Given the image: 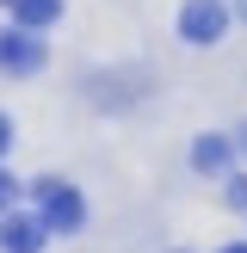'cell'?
Masks as SVG:
<instances>
[{"label":"cell","mask_w":247,"mask_h":253,"mask_svg":"<svg viewBox=\"0 0 247 253\" xmlns=\"http://www.w3.org/2000/svg\"><path fill=\"white\" fill-rule=\"evenodd\" d=\"M0 68L6 74H37L43 68V43H37L31 31H6L0 37Z\"/></svg>","instance_id":"obj_3"},{"label":"cell","mask_w":247,"mask_h":253,"mask_svg":"<svg viewBox=\"0 0 247 253\" xmlns=\"http://www.w3.org/2000/svg\"><path fill=\"white\" fill-rule=\"evenodd\" d=\"M222 31H229V6L222 0H185V12H179V37L185 43H216Z\"/></svg>","instance_id":"obj_1"},{"label":"cell","mask_w":247,"mask_h":253,"mask_svg":"<svg viewBox=\"0 0 247 253\" xmlns=\"http://www.w3.org/2000/svg\"><path fill=\"white\" fill-rule=\"evenodd\" d=\"M222 253H247V241H235V247H222Z\"/></svg>","instance_id":"obj_9"},{"label":"cell","mask_w":247,"mask_h":253,"mask_svg":"<svg viewBox=\"0 0 247 253\" xmlns=\"http://www.w3.org/2000/svg\"><path fill=\"white\" fill-rule=\"evenodd\" d=\"M12 19L25 25V31H37V25H56L62 19V0H6Z\"/></svg>","instance_id":"obj_5"},{"label":"cell","mask_w":247,"mask_h":253,"mask_svg":"<svg viewBox=\"0 0 247 253\" xmlns=\"http://www.w3.org/2000/svg\"><path fill=\"white\" fill-rule=\"evenodd\" d=\"M192 167H198V173H222V167H229V142H222V136H198Z\"/></svg>","instance_id":"obj_6"},{"label":"cell","mask_w":247,"mask_h":253,"mask_svg":"<svg viewBox=\"0 0 247 253\" xmlns=\"http://www.w3.org/2000/svg\"><path fill=\"white\" fill-rule=\"evenodd\" d=\"M6 142H12V124H6V118H0V155H6Z\"/></svg>","instance_id":"obj_8"},{"label":"cell","mask_w":247,"mask_h":253,"mask_svg":"<svg viewBox=\"0 0 247 253\" xmlns=\"http://www.w3.org/2000/svg\"><path fill=\"white\" fill-rule=\"evenodd\" d=\"M241 148H247V130H241Z\"/></svg>","instance_id":"obj_10"},{"label":"cell","mask_w":247,"mask_h":253,"mask_svg":"<svg viewBox=\"0 0 247 253\" xmlns=\"http://www.w3.org/2000/svg\"><path fill=\"white\" fill-rule=\"evenodd\" d=\"M37 204H43V222H49V229H81V216H86L81 192L62 185V179H43V185H37Z\"/></svg>","instance_id":"obj_2"},{"label":"cell","mask_w":247,"mask_h":253,"mask_svg":"<svg viewBox=\"0 0 247 253\" xmlns=\"http://www.w3.org/2000/svg\"><path fill=\"white\" fill-rule=\"evenodd\" d=\"M43 229L49 222H37V216H6L0 222V247L6 253H37L43 247Z\"/></svg>","instance_id":"obj_4"},{"label":"cell","mask_w":247,"mask_h":253,"mask_svg":"<svg viewBox=\"0 0 247 253\" xmlns=\"http://www.w3.org/2000/svg\"><path fill=\"white\" fill-rule=\"evenodd\" d=\"M6 204H12V179L0 173V210H6Z\"/></svg>","instance_id":"obj_7"}]
</instances>
